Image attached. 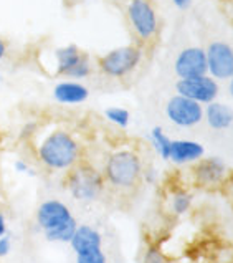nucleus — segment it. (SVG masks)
<instances>
[{"instance_id":"f257e3e1","label":"nucleus","mask_w":233,"mask_h":263,"mask_svg":"<svg viewBox=\"0 0 233 263\" xmlns=\"http://www.w3.org/2000/svg\"><path fill=\"white\" fill-rule=\"evenodd\" d=\"M35 157L45 169L66 172L81 161V144L70 131L55 127L38 138Z\"/></svg>"},{"instance_id":"f03ea898","label":"nucleus","mask_w":233,"mask_h":263,"mask_svg":"<svg viewBox=\"0 0 233 263\" xmlns=\"http://www.w3.org/2000/svg\"><path fill=\"white\" fill-rule=\"evenodd\" d=\"M35 222L43 237L51 243H70L80 225L71 209L60 199L43 200L36 209Z\"/></svg>"},{"instance_id":"7ed1b4c3","label":"nucleus","mask_w":233,"mask_h":263,"mask_svg":"<svg viewBox=\"0 0 233 263\" xmlns=\"http://www.w3.org/2000/svg\"><path fill=\"white\" fill-rule=\"evenodd\" d=\"M104 182L116 191H129L142 179V161L134 149H116L112 151L103 167Z\"/></svg>"},{"instance_id":"20e7f679","label":"nucleus","mask_w":233,"mask_h":263,"mask_svg":"<svg viewBox=\"0 0 233 263\" xmlns=\"http://www.w3.org/2000/svg\"><path fill=\"white\" fill-rule=\"evenodd\" d=\"M104 177L103 172L98 171L89 162L80 161L76 166L66 171L65 187L70 195L78 202H94L104 191Z\"/></svg>"},{"instance_id":"39448f33","label":"nucleus","mask_w":233,"mask_h":263,"mask_svg":"<svg viewBox=\"0 0 233 263\" xmlns=\"http://www.w3.org/2000/svg\"><path fill=\"white\" fill-rule=\"evenodd\" d=\"M53 73L63 80H76L83 81L91 77L93 63L89 57L83 51L78 45L70 43L65 47H58L53 50Z\"/></svg>"},{"instance_id":"423d86ee","label":"nucleus","mask_w":233,"mask_h":263,"mask_svg":"<svg viewBox=\"0 0 233 263\" xmlns=\"http://www.w3.org/2000/svg\"><path fill=\"white\" fill-rule=\"evenodd\" d=\"M142 48L138 45H124L98 58V70L106 78L123 80L138 70L142 62Z\"/></svg>"},{"instance_id":"0eeeda50","label":"nucleus","mask_w":233,"mask_h":263,"mask_svg":"<svg viewBox=\"0 0 233 263\" xmlns=\"http://www.w3.org/2000/svg\"><path fill=\"white\" fill-rule=\"evenodd\" d=\"M127 22L141 42H151L159 32V17L151 0H127Z\"/></svg>"},{"instance_id":"6e6552de","label":"nucleus","mask_w":233,"mask_h":263,"mask_svg":"<svg viewBox=\"0 0 233 263\" xmlns=\"http://www.w3.org/2000/svg\"><path fill=\"white\" fill-rule=\"evenodd\" d=\"M165 116L179 127H193L204 121V106L182 95H174L165 103Z\"/></svg>"},{"instance_id":"1a4fd4ad","label":"nucleus","mask_w":233,"mask_h":263,"mask_svg":"<svg viewBox=\"0 0 233 263\" xmlns=\"http://www.w3.org/2000/svg\"><path fill=\"white\" fill-rule=\"evenodd\" d=\"M176 91L177 95H182L192 101L200 103L202 106H205L208 103L217 101V98L220 95V85L210 74H202V77L195 78L177 80Z\"/></svg>"},{"instance_id":"9d476101","label":"nucleus","mask_w":233,"mask_h":263,"mask_svg":"<svg viewBox=\"0 0 233 263\" xmlns=\"http://www.w3.org/2000/svg\"><path fill=\"white\" fill-rule=\"evenodd\" d=\"M207 74L213 80H230L233 77V47L227 42H212L205 50Z\"/></svg>"},{"instance_id":"9b49d317","label":"nucleus","mask_w":233,"mask_h":263,"mask_svg":"<svg viewBox=\"0 0 233 263\" xmlns=\"http://www.w3.org/2000/svg\"><path fill=\"white\" fill-rule=\"evenodd\" d=\"M195 184L205 189H215L228 176V167L220 157H202L192 169Z\"/></svg>"},{"instance_id":"f8f14e48","label":"nucleus","mask_w":233,"mask_h":263,"mask_svg":"<svg viewBox=\"0 0 233 263\" xmlns=\"http://www.w3.org/2000/svg\"><path fill=\"white\" fill-rule=\"evenodd\" d=\"M174 71L179 80L207 74V55L202 47H187L179 51L174 62Z\"/></svg>"},{"instance_id":"ddd939ff","label":"nucleus","mask_w":233,"mask_h":263,"mask_svg":"<svg viewBox=\"0 0 233 263\" xmlns=\"http://www.w3.org/2000/svg\"><path fill=\"white\" fill-rule=\"evenodd\" d=\"M51 96L60 104L73 106V104H81L89 98V89L86 85L76 80H62L51 89Z\"/></svg>"},{"instance_id":"4468645a","label":"nucleus","mask_w":233,"mask_h":263,"mask_svg":"<svg viewBox=\"0 0 233 263\" xmlns=\"http://www.w3.org/2000/svg\"><path fill=\"white\" fill-rule=\"evenodd\" d=\"M205 156V147L197 141L189 139H177L170 144V156L169 161L177 164V166H185V164H195Z\"/></svg>"},{"instance_id":"2eb2a0df","label":"nucleus","mask_w":233,"mask_h":263,"mask_svg":"<svg viewBox=\"0 0 233 263\" xmlns=\"http://www.w3.org/2000/svg\"><path fill=\"white\" fill-rule=\"evenodd\" d=\"M204 118L208 127H212L215 131H225L233 126V109L228 104L220 101H212L205 104Z\"/></svg>"},{"instance_id":"dca6fc26","label":"nucleus","mask_w":233,"mask_h":263,"mask_svg":"<svg viewBox=\"0 0 233 263\" xmlns=\"http://www.w3.org/2000/svg\"><path fill=\"white\" fill-rule=\"evenodd\" d=\"M70 247L74 253L81 250L94 249V247H103V235L93 225H86V223L78 225L73 238L70 240Z\"/></svg>"},{"instance_id":"f3484780","label":"nucleus","mask_w":233,"mask_h":263,"mask_svg":"<svg viewBox=\"0 0 233 263\" xmlns=\"http://www.w3.org/2000/svg\"><path fill=\"white\" fill-rule=\"evenodd\" d=\"M151 142L156 149V153L159 154L164 161H169L172 139L167 136V133H165L161 126H154L151 129Z\"/></svg>"},{"instance_id":"a211bd4d","label":"nucleus","mask_w":233,"mask_h":263,"mask_svg":"<svg viewBox=\"0 0 233 263\" xmlns=\"http://www.w3.org/2000/svg\"><path fill=\"white\" fill-rule=\"evenodd\" d=\"M104 118H106L111 124L121 127V129L127 127L131 123V112L127 111L126 108H121V106L106 108V109H104Z\"/></svg>"},{"instance_id":"6ab92c4d","label":"nucleus","mask_w":233,"mask_h":263,"mask_svg":"<svg viewBox=\"0 0 233 263\" xmlns=\"http://www.w3.org/2000/svg\"><path fill=\"white\" fill-rule=\"evenodd\" d=\"M192 207V195L187 191H176L170 197V209L176 215H184Z\"/></svg>"},{"instance_id":"aec40b11","label":"nucleus","mask_w":233,"mask_h":263,"mask_svg":"<svg viewBox=\"0 0 233 263\" xmlns=\"http://www.w3.org/2000/svg\"><path fill=\"white\" fill-rule=\"evenodd\" d=\"M74 257H76V263H108L106 255L103 252V247H94V249L76 252Z\"/></svg>"},{"instance_id":"412c9836","label":"nucleus","mask_w":233,"mask_h":263,"mask_svg":"<svg viewBox=\"0 0 233 263\" xmlns=\"http://www.w3.org/2000/svg\"><path fill=\"white\" fill-rule=\"evenodd\" d=\"M142 263H167L165 261L164 253L157 249V247H149L144 253V258H142Z\"/></svg>"},{"instance_id":"4be33fe9","label":"nucleus","mask_w":233,"mask_h":263,"mask_svg":"<svg viewBox=\"0 0 233 263\" xmlns=\"http://www.w3.org/2000/svg\"><path fill=\"white\" fill-rule=\"evenodd\" d=\"M13 169L17 174H25V176H30V177H35L36 176V171L30 166V162H27L25 159H17L13 162Z\"/></svg>"},{"instance_id":"5701e85b","label":"nucleus","mask_w":233,"mask_h":263,"mask_svg":"<svg viewBox=\"0 0 233 263\" xmlns=\"http://www.w3.org/2000/svg\"><path fill=\"white\" fill-rule=\"evenodd\" d=\"M12 252V240L9 235L0 237V258H5Z\"/></svg>"},{"instance_id":"b1692460","label":"nucleus","mask_w":233,"mask_h":263,"mask_svg":"<svg viewBox=\"0 0 233 263\" xmlns=\"http://www.w3.org/2000/svg\"><path fill=\"white\" fill-rule=\"evenodd\" d=\"M172 4L179 10H187L192 5V0H172Z\"/></svg>"},{"instance_id":"393cba45","label":"nucleus","mask_w":233,"mask_h":263,"mask_svg":"<svg viewBox=\"0 0 233 263\" xmlns=\"http://www.w3.org/2000/svg\"><path fill=\"white\" fill-rule=\"evenodd\" d=\"M142 177H144V180L146 182H156V177H157V172L154 171V169H149V171H142Z\"/></svg>"},{"instance_id":"a878e982","label":"nucleus","mask_w":233,"mask_h":263,"mask_svg":"<svg viewBox=\"0 0 233 263\" xmlns=\"http://www.w3.org/2000/svg\"><path fill=\"white\" fill-rule=\"evenodd\" d=\"M7 53H9V43H7L4 39H0V62L5 60Z\"/></svg>"},{"instance_id":"bb28decb","label":"nucleus","mask_w":233,"mask_h":263,"mask_svg":"<svg viewBox=\"0 0 233 263\" xmlns=\"http://www.w3.org/2000/svg\"><path fill=\"white\" fill-rule=\"evenodd\" d=\"M7 232H9V229H7V219H5V214L0 212V237L7 235Z\"/></svg>"},{"instance_id":"cd10ccee","label":"nucleus","mask_w":233,"mask_h":263,"mask_svg":"<svg viewBox=\"0 0 233 263\" xmlns=\"http://www.w3.org/2000/svg\"><path fill=\"white\" fill-rule=\"evenodd\" d=\"M228 93H230V96L233 98V77L228 80Z\"/></svg>"},{"instance_id":"c85d7f7f","label":"nucleus","mask_w":233,"mask_h":263,"mask_svg":"<svg viewBox=\"0 0 233 263\" xmlns=\"http://www.w3.org/2000/svg\"><path fill=\"white\" fill-rule=\"evenodd\" d=\"M65 2H66V4H74L76 0H65Z\"/></svg>"},{"instance_id":"c756f323","label":"nucleus","mask_w":233,"mask_h":263,"mask_svg":"<svg viewBox=\"0 0 233 263\" xmlns=\"http://www.w3.org/2000/svg\"><path fill=\"white\" fill-rule=\"evenodd\" d=\"M0 81H2V71H0Z\"/></svg>"}]
</instances>
